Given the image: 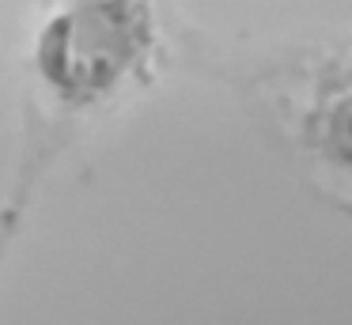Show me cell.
<instances>
[{
    "mask_svg": "<svg viewBox=\"0 0 352 325\" xmlns=\"http://www.w3.org/2000/svg\"><path fill=\"white\" fill-rule=\"evenodd\" d=\"M155 45L160 23L152 0H46L31 49L27 151L12 204L0 216V257L46 159L65 148L80 121L152 68Z\"/></svg>",
    "mask_w": 352,
    "mask_h": 325,
    "instance_id": "cell-1",
    "label": "cell"
}]
</instances>
